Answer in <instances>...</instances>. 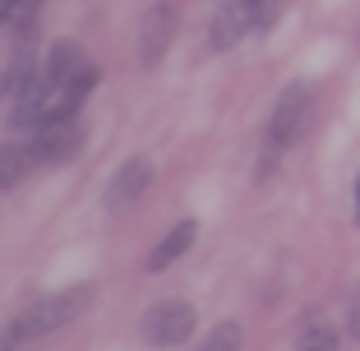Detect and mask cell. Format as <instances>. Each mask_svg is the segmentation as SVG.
<instances>
[{"instance_id": "7", "label": "cell", "mask_w": 360, "mask_h": 351, "mask_svg": "<svg viewBox=\"0 0 360 351\" xmlns=\"http://www.w3.org/2000/svg\"><path fill=\"white\" fill-rule=\"evenodd\" d=\"M171 37H176V10H171V5H158V10L143 19V28H139V65H158L162 56H167Z\"/></svg>"}, {"instance_id": "9", "label": "cell", "mask_w": 360, "mask_h": 351, "mask_svg": "<svg viewBox=\"0 0 360 351\" xmlns=\"http://www.w3.org/2000/svg\"><path fill=\"white\" fill-rule=\"evenodd\" d=\"M32 153L23 143H0V190H14V185L28 176Z\"/></svg>"}, {"instance_id": "11", "label": "cell", "mask_w": 360, "mask_h": 351, "mask_svg": "<svg viewBox=\"0 0 360 351\" xmlns=\"http://www.w3.org/2000/svg\"><path fill=\"white\" fill-rule=\"evenodd\" d=\"M300 347H309V351H333V347H338V333H333L328 324H309V328L300 333Z\"/></svg>"}, {"instance_id": "15", "label": "cell", "mask_w": 360, "mask_h": 351, "mask_svg": "<svg viewBox=\"0 0 360 351\" xmlns=\"http://www.w3.org/2000/svg\"><path fill=\"white\" fill-rule=\"evenodd\" d=\"M10 19H14V0H0V28H5Z\"/></svg>"}, {"instance_id": "6", "label": "cell", "mask_w": 360, "mask_h": 351, "mask_svg": "<svg viewBox=\"0 0 360 351\" xmlns=\"http://www.w3.org/2000/svg\"><path fill=\"white\" fill-rule=\"evenodd\" d=\"M250 28H255V0H222L217 5V19H212V46L217 51H231Z\"/></svg>"}, {"instance_id": "4", "label": "cell", "mask_w": 360, "mask_h": 351, "mask_svg": "<svg viewBox=\"0 0 360 351\" xmlns=\"http://www.w3.org/2000/svg\"><path fill=\"white\" fill-rule=\"evenodd\" d=\"M194 333V305L190 300H162L143 314V338L153 347H180Z\"/></svg>"}, {"instance_id": "8", "label": "cell", "mask_w": 360, "mask_h": 351, "mask_svg": "<svg viewBox=\"0 0 360 351\" xmlns=\"http://www.w3.org/2000/svg\"><path fill=\"white\" fill-rule=\"evenodd\" d=\"M194 236H199V222H180V226H171V231L158 241V250L148 255V273H162V268H171V264H176V259L194 245Z\"/></svg>"}, {"instance_id": "10", "label": "cell", "mask_w": 360, "mask_h": 351, "mask_svg": "<svg viewBox=\"0 0 360 351\" xmlns=\"http://www.w3.org/2000/svg\"><path fill=\"white\" fill-rule=\"evenodd\" d=\"M37 70H42V65H37V51H32V42H23L19 51H14V60H10V70H5V93H19L23 84H28L32 75H37Z\"/></svg>"}, {"instance_id": "14", "label": "cell", "mask_w": 360, "mask_h": 351, "mask_svg": "<svg viewBox=\"0 0 360 351\" xmlns=\"http://www.w3.org/2000/svg\"><path fill=\"white\" fill-rule=\"evenodd\" d=\"M351 338L360 342V300H356V305H351Z\"/></svg>"}, {"instance_id": "3", "label": "cell", "mask_w": 360, "mask_h": 351, "mask_svg": "<svg viewBox=\"0 0 360 351\" xmlns=\"http://www.w3.org/2000/svg\"><path fill=\"white\" fill-rule=\"evenodd\" d=\"M309 111H314V93L305 84H291L282 97H277L273 107V120H268V139H273V148H291L309 125Z\"/></svg>"}, {"instance_id": "1", "label": "cell", "mask_w": 360, "mask_h": 351, "mask_svg": "<svg viewBox=\"0 0 360 351\" xmlns=\"http://www.w3.org/2000/svg\"><path fill=\"white\" fill-rule=\"evenodd\" d=\"M88 296H93L88 287H70V291H56V296L28 305L19 319L5 328V347H19V342H32V338H46V333L65 328L70 319H79V309L88 305Z\"/></svg>"}, {"instance_id": "16", "label": "cell", "mask_w": 360, "mask_h": 351, "mask_svg": "<svg viewBox=\"0 0 360 351\" xmlns=\"http://www.w3.org/2000/svg\"><path fill=\"white\" fill-rule=\"evenodd\" d=\"M356 222H360V176H356Z\"/></svg>"}, {"instance_id": "12", "label": "cell", "mask_w": 360, "mask_h": 351, "mask_svg": "<svg viewBox=\"0 0 360 351\" xmlns=\"http://www.w3.org/2000/svg\"><path fill=\"white\" fill-rule=\"evenodd\" d=\"M236 342H240V328H236V324H217V328L208 333V351H231Z\"/></svg>"}, {"instance_id": "2", "label": "cell", "mask_w": 360, "mask_h": 351, "mask_svg": "<svg viewBox=\"0 0 360 351\" xmlns=\"http://www.w3.org/2000/svg\"><path fill=\"white\" fill-rule=\"evenodd\" d=\"M79 148H84V125H79V116H46L42 125H32V139H28L32 162L60 167V162H70Z\"/></svg>"}, {"instance_id": "13", "label": "cell", "mask_w": 360, "mask_h": 351, "mask_svg": "<svg viewBox=\"0 0 360 351\" xmlns=\"http://www.w3.org/2000/svg\"><path fill=\"white\" fill-rule=\"evenodd\" d=\"M282 14V0H255V28H273Z\"/></svg>"}, {"instance_id": "5", "label": "cell", "mask_w": 360, "mask_h": 351, "mask_svg": "<svg viewBox=\"0 0 360 351\" xmlns=\"http://www.w3.org/2000/svg\"><path fill=\"white\" fill-rule=\"evenodd\" d=\"M148 185H153V162H148V158H129V162H120V171L111 176V185H106V208L116 213V208H129V203H139Z\"/></svg>"}]
</instances>
